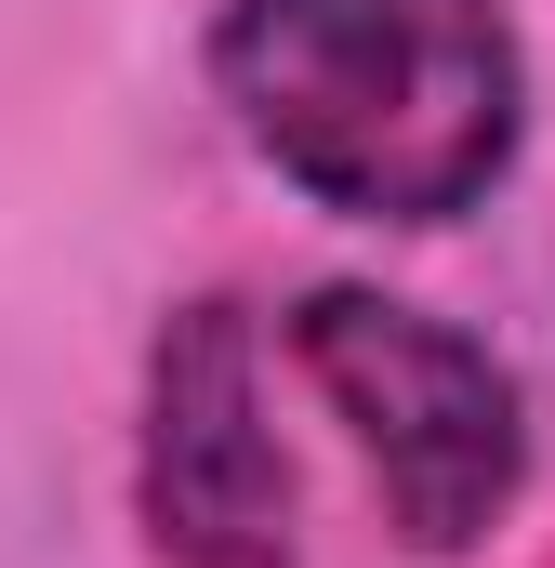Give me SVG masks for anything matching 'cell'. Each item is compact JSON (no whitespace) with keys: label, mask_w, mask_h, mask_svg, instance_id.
<instances>
[{"label":"cell","mask_w":555,"mask_h":568,"mask_svg":"<svg viewBox=\"0 0 555 568\" xmlns=\"http://www.w3.org/2000/svg\"><path fill=\"white\" fill-rule=\"evenodd\" d=\"M199 80L304 212L371 239L476 225L543 106L516 0H212Z\"/></svg>","instance_id":"cell-1"},{"label":"cell","mask_w":555,"mask_h":568,"mask_svg":"<svg viewBox=\"0 0 555 568\" xmlns=\"http://www.w3.org/2000/svg\"><path fill=\"white\" fill-rule=\"evenodd\" d=\"M265 344H278V371L344 424L384 529L423 568H450V556H476L490 529H516L543 436H529V384H516L503 344H476L463 317H436V304H411L384 278L291 291L265 317Z\"/></svg>","instance_id":"cell-2"},{"label":"cell","mask_w":555,"mask_h":568,"mask_svg":"<svg viewBox=\"0 0 555 568\" xmlns=\"http://www.w3.org/2000/svg\"><path fill=\"white\" fill-rule=\"evenodd\" d=\"M133 529L159 568H304L278 344L239 291H185L133 371Z\"/></svg>","instance_id":"cell-3"}]
</instances>
